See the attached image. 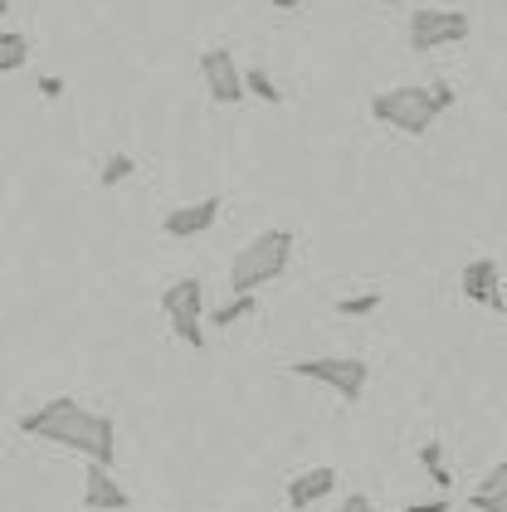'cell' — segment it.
Segmentation results:
<instances>
[{"label":"cell","mask_w":507,"mask_h":512,"mask_svg":"<svg viewBox=\"0 0 507 512\" xmlns=\"http://www.w3.org/2000/svg\"><path fill=\"white\" fill-rule=\"evenodd\" d=\"M468 508L473 512H507V464H493L488 478L468 493Z\"/></svg>","instance_id":"7c38bea8"},{"label":"cell","mask_w":507,"mask_h":512,"mask_svg":"<svg viewBox=\"0 0 507 512\" xmlns=\"http://www.w3.org/2000/svg\"><path fill=\"white\" fill-rule=\"evenodd\" d=\"M30 64V40L20 30H5L0 35V74H20Z\"/></svg>","instance_id":"5bb4252c"},{"label":"cell","mask_w":507,"mask_h":512,"mask_svg":"<svg viewBox=\"0 0 507 512\" xmlns=\"http://www.w3.org/2000/svg\"><path fill=\"white\" fill-rule=\"evenodd\" d=\"M269 5H278V10H303L308 0H269Z\"/></svg>","instance_id":"7402d4cb"},{"label":"cell","mask_w":507,"mask_h":512,"mask_svg":"<svg viewBox=\"0 0 507 512\" xmlns=\"http://www.w3.org/2000/svg\"><path fill=\"white\" fill-rule=\"evenodd\" d=\"M386 308V293H351V298H337V317H371Z\"/></svg>","instance_id":"e0dca14e"},{"label":"cell","mask_w":507,"mask_h":512,"mask_svg":"<svg viewBox=\"0 0 507 512\" xmlns=\"http://www.w3.org/2000/svg\"><path fill=\"white\" fill-rule=\"evenodd\" d=\"M5 10H10V5H5V0H0V15H5Z\"/></svg>","instance_id":"603a6c76"},{"label":"cell","mask_w":507,"mask_h":512,"mask_svg":"<svg viewBox=\"0 0 507 512\" xmlns=\"http://www.w3.org/2000/svg\"><path fill=\"white\" fill-rule=\"evenodd\" d=\"M405 512H454L449 498H429V503H405Z\"/></svg>","instance_id":"44dd1931"},{"label":"cell","mask_w":507,"mask_h":512,"mask_svg":"<svg viewBox=\"0 0 507 512\" xmlns=\"http://www.w3.org/2000/svg\"><path fill=\"white\" fill-rule=\"evenodd\" d=\"M215 220H220V196H200V200H191V205L166 210V215H161V230L171 239H195V235H205Z\"/></svg>","instance_id":"ba28073f"},{"label":"cell","mask_w":507,"mask_h":512,"mask_svg":"<svg viewBox=\"0 0 507 512\" xmlns=\"http://www.w3.org/2000/svg\"><path fill=\"white\" fill-rule=\"evenodd\" d=\"M420 464L429 469V478H434V488H439V493H449V488H454V473H449V464H444V444H439V439L420 444Z\"/></svg>","instance_id":"9a60e30c"},{"label":"cell","mask_w":507,"mask_h":512,"mask_svg":"<svg viewBox=\"0 0 507 512\" xmlns=\"http://www.w3.org/2000/svg\"><path fill=\"white\" fill-rule=\"evenodd\" d=\"M337 512H376V508H371V498H366V493H347V498L337 503Z\"/></svg>","instance_id":"ffe728a7"},{"label":"cell","mask_w":507,"mask_h":512,"mask_svg":"<svg viewBox=\"0 0 507 512\" xmlns=\"http://www.w3.org/2000/svg\"><path fill=\"white\" fill-rule=\"evenodd\" d=\"M454 108V88L449 83H400V88H386L371 98V118L381 127H395L405 137H425L434 122Z\"/></svg>","instance_id":"7a4b0ae2"},{"label":"cell","mask_w":507,"mask_h":512,"mask_svg":"<svg viewBox=\"0 0 507 512\" xmlns=\"http://www.w3.org/2000/svg\"><path fill=\"white\" fill-rule=\"evenodd\" d=\"M293 259V230H259L230 259V293H259L273 278H283Z\"/></svg>","instance_id":"3957f363"},{"label":"cell","mask_w":507,"mask_h":512,"mask_svg":"<svg viewBox=\"0 0 507 512\" xmlns=\"http://www.w3.org/2000/svg\"><path fill=\"white\" fill-rule=\"evenodd\" d=\"M239 83H244V98L254 93V98H264V103H273V108L283 103V93H278V83H273L269 74L259 69V64H254V69H239Z\"/></svg>","instance_id":"2e32d148"},{"label":"cell","mask_w":507,"mask_h":512,"mask_svg":"<svg viewBox=\"0 0 507 512\" xmlns=\"http://www.w3.org/2000/svg\"><path fill=\"white\" fill-rule=\"evenodd\" d=\"M200 79H205L210 98H215L220 108H234V103H244L239 64H234V49H225V44H215V49H205V54H200Z\"/></svg>","instance_id":"52a82bcc"},{"label":"cell","mask_w":507,"mask_h":512,"mask_svg":"<svg viewBox=\"0 0 507 512\" xmlns=\"http://www.w3.org/2000/svg\"><path fill=\"white\" fill-rule=\"evenodd\" d=\"M83 508L88 512H127L132 508V493L113 478V469L88 464V478H83Z\"/></svg>","instance_id":"30bf717a"},{"label":"cell","mask_w":507,"mask_h":512,"mask_svg":"<svg viewBox=\"0 0 507 512\" xmlns=\"http://www.w3.org/2000/svg\"><path fill=\"white\" fill-rule=\"evenodd\" d=\"M288 376L317 381V386H327V391L337 395V400H347V405H356L361 391H366V381H371V371H366L361 356H293V361H288Z\"/></svg>","instance_id":"277c9868"},{"label":"cell","mask_w":507,"mask_h":512,"mask_svg":"<svg viewBox=\"0 0 507 512\" xmlns=\"http://www.w3.org/2000/svg\"><path fill=\"white\" fill-rule=\"evenodd\" d=\"M20 434L59 444V449H69V454L88 459V464H103V469L117 464V420L103 415V410L78 405L74 395H54L49 405L25 410L20 415Z\"/></svg>","instance_id":"6da1fadb"},{"label":"cell","mask_w":507,"mask_h":512,"mask_svg":"<svg viewBox=\"0 0 507 512\" xmlns=\"http://www.w3.org/2000/svg\"><path fill=\"white\" fill-rule=\"evenodd\" d=\"M132 171H137V161L122 157V152H113V157L103 161V171H98V186H103V191H113V186H122Z\"/></svg>","instance_id":"ac0fdd59"},{"label":"cell","mask_w":507,"mask_h":512,"mask_svg":"<svg viewBox=\"0 0 507 512\" xmlns=\"http://www.w3.org/2000/svg\"><path fill=\"white\" fill-rule=\"evenodd\" d=\"M39 93H44L49 103H59V98H64V79H59V74H44V79H39Z\"/></svg>","instance_id":"d6986e66"},{"label":"cell","mask_w":507,"mask_h":512,"mask_svg":"<svg viewBox=\"0 0 507 512\" xmlns=\"http://www.w3.org/2000/svg\"><path fill=\"white\" fill-rule=\"evenodd\" d=\"M381 5H400V0H381Z\"/></svg>","instance_id":"cb8c5ba5"},{"label":"cell","mask_w":507,"mask_h":512,"mask_svg":"<svg viewBox=\"0 0 507 512\" xmlns=\"http://www.w3.org/2000/svg\"><path fill=\"white\" fill-rule=\"evenodd\" d=\"M332 488H337V469H332V464H317V469H308V473H293V483H288V508L312 512V503H322Z\"/></svg>","instance_id":"8fae6325"},{"label":"cell","mask_w":507,"mask_h":512,"mask_svg":"<svg viewBox=\"0 0 507 512\" xmlns=\"http://www.w3.org/2000/svg\"><path fill=\"white\" fill-rule=\"evenodd\" d=\"M459 40H468V10H454V5H415L410 10V49L415 54Z\"/></svg>","instance_id":"8992f818"},{"label":"cell","mask_w":507,"mask_h":512,"mask_svg":"<svg viewBox=\"0 0 507 512\" xmlns=\"http://www.w3.org/2000/svg\"><path fill=\"white\" fill-rule=\"evenodd\" d=\"M464 298L468 303L493 308V313H507L503 269H498V259H473V264H464Z\"/></svg>","instance_id":"9c48e42d"},{"label":"cell","mask_w":507,"mask_h":512,"mask_svg":"<svg viewBox=\"0 0 507 512\" xmlns=\"http://www.w3.org/2000/svg\"><path fill=\"white\" fill-rule=\"evenodd\" d=\"M161 313L171 322L176 342H186L191 352L205 347V288H200V278H176L161 293Z\"/></svg>","instance_id":"5b68a950"},{"label":"cell","mask_w":507,"mask_h":512,"mask_svg":"<svg viewBox=\"0 0 507 512\" xmlns=\"http://www.w3.org/2000/svg\"><path fill=\"white\" fill-rule=\"evenodd\" d=\"M249 313H259V293H230V303H220V308H210V313H205V327L230 332L234 322H244Z\"/></svg>","instance_id":"4fadbf2b"}]
</instances>
